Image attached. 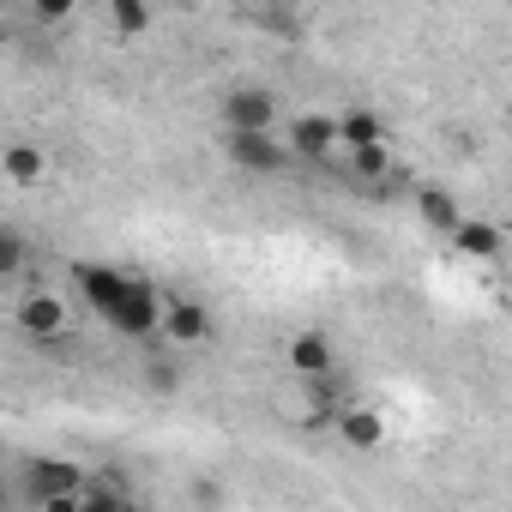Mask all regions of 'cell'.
Instances as JSON below:
<instances>
[{
	"mask_svg": "<svg viewBox=\"0 0 512 512\" xmlns=\"http://www.w3.org/2000/svg\"><path fill=\"white\" fill-rule=\"evenodd\" d=\"M223 157L241 169V175H290L296 157L278 133H260V127H223Z\"/></svg>",
	"mask_w": 512,
	"mask_h": 512,
	"instance_id": "6da1fadb",
	"label": "cell"
},
{
	"mask_svg": "<svg viewBox=\"0 0 512 512\" xmlns=\"http://www.w3.org/2000/svg\"><path fill=\"white\" fill-rule=\"evenodd\" d=\"M79 482H85V464H67V458L37 452V458H25V470H19V500H31V506L79 500Z\"/></svg>",
	"mask_w": 512,
	"mask_h": 512,
	"instance_id": "7a4b0ae2",
	"label": "cell"
},
{
	"mask_svg": "<svg viewBox=\"0 0 512 512\" xmlns=\"http://www.w3.org/2000/svg\"><path fill=\"white\" fill-rule=\"evenodd\" d=\"M121 338H157V326H163V296H157V284L151 278H127V290H121V302L103 314Z\"/></svg>",
	"mask_w": 512,
	"mask_h": 512,
	"instance_id": "3957f363",
	"label": "cell"
},
{
	"mask_svg": "<svg viewBox=\"0 0 512 512\" xmlns=\"http://www.w3.org/2000/svg\"><path fill=\"white\" fill-rule=\"evenodd\" d=\"M217 115H223V127H260V133H278L284 103H278V91H266V85H229Z\"/></svg>",
	"mask_w": 512,
	"mask_h": 512,
	"instance_id": "277c9868",
	"label": "cell"
},
{
	"mask_svg": "<svg viewBox=\"0 0 512 512\" xmlns=\"http://www.w3.org/2000/svg\"><path fill=\"white\" fill-rule=\"evenodd\" d=\"M19 332H25L31 344H55V338L73 332V308H67L61 296H49V290H31V296L19 302Z\"/></svg>",
	"mask_w": 512,
	"mask_h": 512,
	"instance_id": "5b68a950",
	"label": "cell"
},
{
	"mask_svg": "<svg viewBox=\"0 0 512 512\" xmlns=\"http://www.w3.org/2000/svg\"><path fill=\"white\" fill-rule=\"evenodd\" d=\"M284 127V145L296 163H326L338 151V121L332 115H296V121H278Z\"/></svg>",
	"mask_w": 512,
	"mask_h": 512,
	"instance_id": "8992f818",
	"label": "cell"
},
{
	"mask_svg": "<svg viewBox=\"0 0 512 512\" xmlns=\"http://www.w3.org/2000/svg\"><path fill=\"white\" fill-rule=\"evenodd\" d=\"M127 278H133V272H121V266H97V260H79V266H73V290L85 296V308H91L97 320L121 302Z\"/></svg>",
	"mask_w": 512,
	"mask_h": 512,
	"instance_id": "52a82bcc",
	"label": "cell"
},
{
	"mask_svg": "<svg viewBox=\"0 0 512 512\" xmlns=\"http://www.w3.org/2000/svg\"><path fill=\"white\" fill-rule=\"evenodd\" d=\"M169 344H205L211 338V308L193 302V296H163V326H157Z\"/></svg>",
	"mask_w": 512,
	"mask_h": 512,
	"instance_id": "ba28073f",
	"label": "cell"
},
{
	"mask_svg": "<svg viewBox=\"0 0 512 512\" xmlns=\"http://www.w3.org/2000/svg\"><path fill=\"white\" fill-rule=\"evenodd\" d=\"M290 368H296V380H332V374H338V350H332V338H326L320 326L296 332V338H290Z\"/></svg>",
	"mask_w": 512,
	"mask_h": 512,
	"instance_id": "9c48e42d",
	"label": "cell"
},
{
	"mask_svg": "<svg viewBox=\"0 0 512 512\" xmlns=\"http://www.w3.org/2000/svg\"><path fill=\"white\" fill-rule=\"evenodd\" d=\"M133 500L139 494L121 470H85V482H79V512H127Z\"/></svg>",
	"mask_w": 512,
	"mask_h": 512,
	"instance_id": "30bf717a",
	"label": "cell"
},
{
	"mask_svg": "<svg viewBox=\"0 0 512 512\" xmlns=\"http://www.w3.org/2000/svg\"><path fill=\"white\" fill-rule=\"evenodd\" d=\"M452 247L464 253V260H500L506 235H500V223H488V217H458V223H452Z\"/></svg>",
	"mask_w": 512,
	"mask_h": 512,
	"instance_id": "8fae6325",
	"label": "cell"
},
{
	"mask_svg": "<svg viewBox=\"0 0 512 512\" xmlns=\"http://www.w3.org/2000/svg\"><path fill=\"white\" fill-rule=\"evenodd\" d=\"M338 434H344V446H356V452H374L380 440H386V416L380 410H368V404H350V410H338V422H332Z\"/></svg>",
	"mask_w": 512,
	"mask_h": 512,
	"instance_id": "7c38bea8",
	"label": "cell"
},
{
	"mask_svg": "<svg viewBox=\"0 0 512 512\" xmlns=\"http://www.w3.org/2000/svg\"><path fill=\"white\" fill-rule=\"evenodd\" d=\"M464 217V205L446 193V187H416V223L434 229V235H452V223Z\"/></svg>",
	"mask_w": 512,
	"mask_h": 512,
	"instance_id": "4fadbf2b",
	"label": "cell"
},
{
	"mask_svg": "<svg viewBox=\"0 0 512 512\" xmlns=\"http://www.w3.org/2000/svg\"><path fill=\"white\" fill-rule=\"evenodd\" d=\"M0 175H7L13 187H37V181L49 175V157H43L37 145H25V139H19V145L0 151Z\"/></svg>",
	"mask_w": 512,
	"mask_h": 512,
	"instance_id": "5bb4252c",
	"label": "cell"
},
{
	"mask_svg": "<svg viewBox=\"0 0 512 512\" xmlns=\"http://www.w3.org/2000/svg\"><path fill=\"white\" fill-rule=\"evenodd\" d=\"M338 121V145L350 151V145H374V139H386V121H380V109H344V115H332Z\"/></svg>",
	"mask_w": 512,
	"mask_h": 512,
	"instance_id": "9a60e30c",
	"label": "cell"
},
{
	"mask_svg": "<svg viewBox=\"0 0 512 512\" xmlns=\"http://www.w3.org/2000/svg\"><path fill=\"white\" fill-rule=\"evenodd\" d=\"M350 175H356V181H386V175H398L386 139H374V145H350Z\"/></svg>",
	"mask_w": 512,
	"mask_h": 512,
	"instance_id": "2e32d148",
	"label": "cell"
},
{
	"mask_svg": "<svg viewBox=\"0 0 512 512\" xmlns=\"http://www.w3.org/2000/svg\"><path fill=\"white\" fill-rule=\"evenodd\" d=\"M25 260H31L25 235H19V229H0V284H13V278L25 272Z\"/></svg>",
	"mask_w": 512,
	"mask_h": 512,
	"instance_id": "e0dca14e",
	"label": "cell"
},
{
	"mask_svg": "<svg viewBox=\"0 0 512 512\" xmlns=\"http://www.w3.org/2000/svg\"><path fill=\"white\" fill-rule=\"evenodd\" d=\"M79 7H85V0H31V19L37 25H67Z\"/></svg>",
	"mask_w": 512,
	"mask_h": 512,
	"instance_id": "ac0fdd59",
	"label": "cell"
},
{
	"mask_svg": "<svg viewBox=\"0 0 512 512\" xmlns=\"http://www.w3.org/2000/svg\"><path fill=\"white\" fill-rule=\"evenodd\" d=\"M145 386H151V392H175V386H181V368L157 356V362H145Z\"/></svg>",
	"mask_w": 512,
	"mask_h": 512,
	"instance_id": "d6986e66",
	"label": "cell"
},
{
	"mask_svg": "<svg viewBox=\"0 0 512 512\" xmlns=\"http://www.w3.org/2000/svg\"><path fill=\"white\" fill-rule=\"evenodd\" d=\"M193 500H199V506H217V500H223V482H211V476L193 482Z\"/></svg>",
	"mask_w": 512,
	"mask_h": 512,
	"instance_id": "ffe728a7",
	"label": "cell"
},
{
	"mask_svg": "<svg viewBox=\"0 0 512 512\" xmlns=\"http://www.w3.org/2000/svg\"><path fill=\"white\" fill-rule=\"evenodd\" d=\"M266 25H272V31H278V37H302V31H296V19H290V13H284V7H278V13H266Z\"/></svg>",
	"mask_w": 512,
	"mask_h": 512,
	"instance_id": "44dd1931",
	"label": "cell"
},
{
	"mask_svg": "<svg viewBox=\"0 0 512 512\" xmlns=\"http://www.w3.org/2000/svg\"><path fill=\"white\" fill-rule=\"evenodd\" d=\"M13 500H19V488H13L7 476H0V506H13Z\"/></svg>",
	"mask_w": 512,
	"mask_h": 512,
	"instance_id": "7402d4cb",
	"label": "cell"
},
{
	"mask_svg": "<svg viewBox=\"0 0 512 512\" xmlns=\"http://www.w3.org/2000/svg\"><path fill=\"white\" fill-rule=\"evenodd\" d=\"M0 49H7V25H0Z\"/></svg>",
	"mask_w": 512,
	"mask_h": 512,
	"instance_id": "603a6c76",
	"label": "cell"
}]
</instances>
